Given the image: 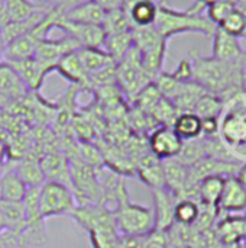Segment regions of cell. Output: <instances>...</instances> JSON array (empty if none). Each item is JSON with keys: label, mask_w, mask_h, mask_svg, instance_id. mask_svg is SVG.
I'll list each match as a JSON object with an SVG mask.
<instances>
[{"label": "cell", "mask_w": 246, "mask_h": 248, "mask_svg": "<svg viewBox=\"0 0 246 248\" xmlns=\"http://www.w3.org/2000/svg\"><path fill=\"white\" fill-rule=\"evenodd\" d=\"M225 108H226V103L220 97L206 92L199 99V102L196 103L193 112L196 115H199L202 119H206V118H220L223 110H225Z\"/></svg>", "instance_id": "cell-33"}, {"label": "cell", "mask_w": 246, "mask_h": 248, "mask_svg": "<svg viewBox=\"0 0 246 248\" xmlns=\"http://www.w3.org/2000/svg\"><path fill=\"white\" fill-rule=\"evenodd\" d=\"M244 241H245V246H246V237H245V240H244ZM246 248V247H245Z\"/></svg>", "instance_id": "cell-44"}, {"label": "cell", "mask_w": 246, "mask_h": 248, "mask_svg": "<svg viewBox=\"0 0 246 248\" xmlns=\"http://www.w3.org/2000/svg\"><path fill=\"white\" fill-rule=\"evenodd\" d=\"M233 9L235 6L229 0H213L209 4H206V12H207L206 16L217 26Z\"/></svg>", "instance_id": "cell-37"}, {"label": "cell", "mask_w": 246, "mask_h": 248, "mask_svg": "<svg viewBox=\"0 0 246 248\" xmlns=\"http://www.w3.org/2000/svg\"><path fill=\"white\" fill-rule=\"evenodd\" d=\"M4 6L9 16V22L23 20L38 12L48 9V4L33 3L32 0H4Z\"/></svg>", "instance_id": "cell-32"}, {"label": "cell", "mask_w": 246, "mask_h": 248, "mask_svg": "<svg viewBox=\"0 0 246 248\" xmlns=\"http://www.w3.org/2000/svg\"><path fill=\"white\" fill-rule=\"evenodd\" d=\"M106 10L96 1V0H86L70 10L62 13V17L71 22L80 23H91V25H101L104 19Z\"/></svg>", "instance_id": "cell-21"}, {"label": "cell", "mask_w": 246, "mask_h": 248, "mask_svg": "<svg viewBox=\"0 0 246 248\" xmlns=\"http://www.w3.org/2000/svg\"><path fill=\"white\" fill-rule=\"evenodd\" d=\"M41 169L45 176V182H55L65 185L71 189V171L70 160L61 151H51L42 155L39 160Z\"/></svg>", "instance_id": "cell-15"}, {"label": "cell", "mask_w": 246, "mask_h": 248, "mask_svg": "<svg viewBox=\"0 0 246 248\" xmlns=\"http://www.w3.org/2000/svg\"><path fill=\"white\" fill-rule=\"evenodd\" d=\"M78 55L88 76L116 64L103 48H80Z\"/></svg>", "instance_id": "cell-29"}, {"label": "cell", "mask_w": 246, "mask_h": 248, "mask_svg": "<svg viewBox=\"0 0 246 248\" xmlns=\"http://www.w3.org/2000/svg\"><path fill=\"white\" fill-rule=\"evenodd\" d=\"M26 212V224L17 238L20 247H41L48 241L45 219L41 215L38 205V189H28L25 199L22 201Z\"/></svg>", "instance_id": "cell-8"}, {"label": "cell", "mask_w": 246, "mask_h": 248, "mask_svg": "<svg viewBox=\"0 0 246 248\" xmlns=\"http://www.w3.org/2000/svg\"><path fill=\"white\" fill-rule=\"evenodd\" d=\"M217 28H220L223 32L236 36V38H242L246 35V19L244 12L241 9H233L219 25Z\"/></svg>", "instance_id": "cell-36"}, {"label": "cell", "mask_w": 246, "mask_h": 248, "mask_svg": "<svg viewBox=\"0 0 246 248\" xmlns=\"http://www.w3.org/2000/svg\"><path fill=\"white\" fill-rule=\"evenodd\" d=\"M55 71H58L65 80H68L72 86L80 89H90L88 74L80 60L78 49L65 54L57 64Z\"/></svg>", "instance_id": "cell-20"}, {"label": "cell", "mask_w": 246, "mask_h": 248, "mask_svg": "<svg viewBox=\"0 0 246 248\" xmlns=\"http://www.w3.org/2000/svg\"><path fill=\"white\" fill-rule=\"evenodd\" d=\"M6 62L19 76V78L22 80V83L26 86V89L29 92H38L41 89V86L43 84L45 77L49 73H52L51 68H48L46 65L39 62L33 55L23 58V60L6 61Z\"/></svg>", "instance_id": "cell-12"}, {"label": "cell", "mask_w": 246, "mask_h": 248, "mask_svg": "<svg viewBox=\"0 0 246 248\" xmlns=\"http://www.w3.org/2000/svg\"><path fill=\"white\" fill-rule=\"evenodd\" d=\"M106 35H112V33H119V32H125V31H130L133 29L126 13L123 12L122 7L117 9H112L107 10L101 23Z\"/></svg>", "instance_id": "cell-35"}, {"label": "cell", "mask_w": 246, "mask_h": 248, "mask_svg": "<svg viewBox=\"0 0 246 248\" xmlns=\"http://www.w3.org/2000/svg\"><path fill=\"white\" fill-rule=\"evenodd\" d=\"M9 22V16L6 12V6H4V0H0V29Z\"/></svg>", "instance_id": "cell-38"}, {"label": "cell", "mask_w": 246, "mask_h": 248, "mask_svg": "<svg viewBox=\"0 0 246 248\" xmlns=\"http://www.w3.org/2000/svg\"><path fill=\"white\" fill-rule=\"evenodd\" d=\"M151 83L152 81L146 77L141 65L136 49L132 46V49L120 61L116 62V84L119 86L123 96L133 102L141 90Z\"/></svg>", "instance_id": "cell-7"}, {"label": "cell", "mask_w": 246, "mask_h": 248, "mask_svg": "<svg viewBox=\"0 0 246 248\" xmlns=\"http://www.w3.org/2000/svg\"><path fill=\"white\" fill-rule=\"evenodd\" d=\"M152 193L155 201V232H164L174 224V208L178 199L167 189H155Z\"/></svg>", "instance_id": "cell-19"}, {"label": "cell", "mask_w": 246, "mask_h": 248, "mask_svg": "<svg viewBox=\"0 0 246 248\" xmlns=\"http://www.w3.org/2000/svg\"><path fill=\"white\" fill-rule=\"evenodd\" d=\"M38 205L43 219H48L65 215L71 217L77 208V201L68 186L55 182H45L38 189Z\"/></svg>", "instance_id": "cell-6"}, {"label": "cell", "mask_w": 246, "mask_h": 248, "mask_svg": "<svg viewBox=\"0 0 246 248\" xmlns=\"http://www.w3.org/2000/svg\"><path fill=\"white\" fill-rule=\"evenodd\" d=\"M244 94L226 103L229 105V109L220 116L219 122V138L232 153L236 148L246 147V105Z\"/></svg>", "instance_id": "cell-5"}, {"label": "cell", "mask_w": 246, "mask_h": 248, "mask_svg": "<svg viewBox=\"0 0 246 248\" xmlns=\"http://www.w3.org/2000/svg\"><path fill=\"white\" fill-rule=\"evenodd\" d=\"M204 157H206V150H204L203 140L200 137V138L193 140V141H184L180 154L174 160H177L178 163H181L183 166L190 169L191 166H194L196 163H199Z\"/></svg>", "instance_id": "cell-34"}, {"label": "cell", "mask_w": 246, "mask_h": 248, "mask_svg": "<svg viewBox=\"0 0 246 248\" xmlns=\"http://www.w3.org/2000/svg\"><path fill=\"white\" fill-rule=\"evenodd\" d=\"M244 217H245V219H246V212H245V215H244Z\"/></svg>", "instance_id": "cell-45"}, {"label": "cell", "mask_w": 246, "mask_h": 248, "mask_svg": "<svg viewBox=\"0 0 246 248\" xmlns=\"http://www.w3.org/2000/svg\"><path fill=\"white\" fill-rule=\"evenodd\" d=\"M112 214L116 230L125 237L138 238L155 232L154 209L130 202L128 190L122 192Z\"/></svg>", "instance_id": "cell-3"}, {"label": "cell", "mask_w": 246, "mask_h": 248, "mask_svg": "<svg viewBox=\"0 0 246 248\" xmlns=\"http://www.w3.org/2000/svg\"><path fill=\"white\" fill-rule=\"evenodd\" d=\"M135 171L138 173L139 179L148 187H151V190L165 189L162 161L158 160L154 154H151L149 150L139 157L138 163L135 164Z\"/></svg>", "instance_id": "cell-17"}, {"label": "cell", "mask_w": 246, "mask_h": 248, "mask_svg": "<svg viewBox=\"0 0 246 248\" xmlns=\"http://www.w3.org/2000/svg\"><path fill=\"white\" fill-rule=\"evenodd\" d=\"M165 189L177 199L188 196V167L183 166L177 160L162 161Z\"/></svg>", "instance_id": "cell-18"}, {"label": "cell", "mask_w": 246, "mask_h": 248, "mask_svg": "<svg viewBox=\"0 0 246 248\" xmlns=\"http://www.w3.org/2000/svg\"><path fill=\"white\" fill-rule=\"evenodd\" d=\"M13 170L28 189H39L45 183V176L41 169L39 160L23 158L16 163V167H13Z\"/></svg>", "instance_id": "cell-27"}, {"label": "cell", "mask_w": 246, "mask_h": 248, "mask_svg": "<svg viewBox=\"0 0 246 248\" xmlns=\"http://www.w3.org/2000/svg\"><path fill=\"white\" fill-rule=\"evenodd\" d=\"M226 177H206L197 185V201L202 206L217 211V203L222 195L223 183Z\"/></svg>", "instance_id": "cell-24"}, {"label": "cell", "mask_w": 246, "mask_h": 248, "mask_svg": "<svg viewBox=\"0 0 246 248\" xmlns=\"http://www.w3.org/2000/svg\"><path fill=\"white\" fill-rule=\"evenodd\" d=\"M193 80L207 93L216 94L225 103L246 93L245 62H228L216 57L190 54Z\"/></svg>", "instance_id": "cell-1"}, {"label": "cell", "mask_w": 246, "mask_h": 248, "mask_svg": "<svg viewBox=\"0 0 246 248\" xmlns=\"http://www.w3.org/2000/svg\"><path fill=\"white\" fill-rule=\"evenodd\" d=\"M55 28L61 29L64 35L72 38L80 48H101L106 39V32L101 25L71 22L64 19L62 15L58 17Z\"/></svg>", "instance_id": "cell-9"}, {"label": "cell", "mask_w": 246, "mask_h": 248, "mask_svg": "<svg viewBox=\"0 0 246 248\" xmlns=\"http://www.w3.org/2000/svg\"><path fill=\"white\" fill-rule=\"evenodd\" d=\"M132 46H133V35L130 29V31L119 32V33L106 35V39L101 48L115 60V62H117L132 49Z\"/></svg>", "instance_id": "cell-30"}, {"label": "cell", "mask_w": 246, "mask_h": 248, "mask_svg": "<svg viewBox=\"0 0 246 248\" xmlns=\"http://www.w3.org/2000/svg\"><path fill=\"white\" fill-rule=\"evenodd\" d=\"M0 190H1V201L6 202H22L28 193L26 185L20 180L16 171L4 170L0 176Z\"/></svg>", "instance_id": "cell-26"}, {"label": "cell", "mask_w": 246, "mask_h": 248, "mask_svg": "<svg viewBox=\"0 0 246 248\" xmlns=\"http://www.w3.org/2000/svg\"><path fill=\"white\" fill-rule=\"evenodd\" d=\"M219 237L226 246H233L245 240L246 219L245 217L228 215L219 224Z\"/></svg>", "instance_id": "cell-28"}, {"label": "cell", "mask_w": 246, "mask_h": 248, "mask_svg": "<svg viewBox=\"0 0 246 248\" xmlns=\"http://www.w3.org/2000/svg\"><path fill=\"white\" fill-rule=\"evenodd\" d=\"M0 202H1V190H0Z\"/></svg>", "instance_id": "cell-43"}, {"label": "cell", "mask_w": 246, "mask_h": 248, "mask_svg": "<svg viewBox=\"0 0 246 248\" xmlns=\"http://www.w3.org/2000/svg\"><path fill=\"white\" fill-rule=\"evenodd\" d=\"M122 9L132 28H148L155 23L158 3L155 0H123Z\"/></svg>", "instance_id": "cell-16"}, {"label": "cell", "mask_w": 246, "mask_h": 248, "mask_svg": "<svg viewBox=\"0 0 246 248\" xmlns=\"http://www.w3.org/2000/svg\"><path fill=\"white\" fill-rule=\"evenodd\" d=\"M4 231V222H3V217H1V212H0V234Z\"/></svg>", "instance_id": "cell-41"}, {"label": "cell", "mask_w": 246, "mask_h": 248, "mask_svg": "<svg viewBox=\"0 0 246 248\" xmlns=\"http://www.w3.org/2000/svg\"><path fill=\"white\" fill-rule=\"evenodd\" d=\"M212 55L228 62H245L246 61V49L241 44V38L232 36L223 32L220 28H216L213 33Z\"/></svg>", "instance_id": "cell-14"}, {"label": "cell", "mask_w": 246, "mask_h": 248, "mask_svg": "<svg viewBox=\"0 0 246 248\" xmlns=\"http://www.w3.org/2000/svg\"><path fill=\"white\" fill-rule=\"evenodd\" d=\"M173 129L183 141H193L203 135V122L194 112H181L175 118Z\"/></svg>", "instance_id": "cell-25"}, {"label": "cell", "mask_w": 246, "mask_h": 248, "mask_svg": "<svg viewBox=\"0 0 246 248\" xmlns=\"http://www.w3.org/2000/svg\"><path fill=\"white\" fill-rule=\"evenodd\" d=\"M29 90L22 83L19 76L13 71V68L6 62H0V94L6 100H17L25 97Z\"/></svg>", "instance_id": "cell-23"}, {"label": "cell", "mask_w": 246, "mask_h": 248, "mask_svg": "<svg viewBox=\"0 0 246 248\" xmlns=\"http://www.w3.org/2000/svg\"><path fill=\"white\" fill-rule=\"evenodd\" d=\"M197 1H200V3H203V4H209V3L213 1V0H197Z\"/></svg>", "instance_id": "cell-42"}, {"label": "cell", "mask_w": 246, "mask_h": 248, "mask_svg": "<svg viewBox=\"0 0 246 248\" xmlns=\"http://www.w3.org/2000/svg\"><path fill=\"white\" fill-rule=\"evenodd\" d=\"M77 49H80V45L68 35H64L58 39H52L48 36V38L38 41V44L35 46L33 57L39 62H42L43 65H46L48 68L55 71L58 61L65 54H68L71 51H77Z\"/></svg>", "instance_id": "cell-11"}, {"label": "cell", "mask_w": 246, "mask_h": 248, "mask_svg": "<svg viewBox=\"0 0 246 248\" xmlns=\"http://www.w3.org/2000/svg\"><path fill=\"white\" fill-rule=\"evenodd\" d=\"M202 215V205L193 198H183L175 202L174 208V222L183 227H190L197 224Z\"/></svg>", "instance_id": "cell-31"}, {"label": "cell", "mask_w": 246, "mask_h": 248, "mask_svg": "<svg viewBox=\"0 0 246 248\" xmlns=\"http://www.w3.org/2000/svg\"><path fill=\"white\" fill-rule=\"evenodd\" d=\"M6 41H4V38H3V35H1V32H0V62L4 60V54H6Z\"/></svg>", "instance_id": "cell-40"}, {"label": "cell", "mask_w": 246, "mask_h": 248, "mask_svg": "<svg viewBox=\"0 0 246 248\" xmlns=\"http://www.w3.org/2000/svg\"><path fill=\"white\" fill-rule=\"evenodd\" d=\"M0 212L4 222V231L13 235L17 241L26 224V212L23 202H0Z\"/></svg>", "instance_id": "cell-22"}, {"label": "cell", "mask_w": 246, "mask_h": 248, "mask_svg": "<svg viewBox=\"0 0 246 248\" xmlns=\"http://www.w3.org/2000/svg\"><path fill=\"white\" fill-rule=\"evenodd\" d=\"M236 177L239 179V182L244 185V187L246 189V161L241 164V167H239V170L236 173Z\"/></svg>", "instance_id": "cell-39"}, {"label": "cell", "mask_w": 246, "mask_h": 248, "mask_svg": "<svg viewBox=\"0 0 246 248\" xmlns=\"http://www.w3.org/2000/svg\"><path fill=\"white\" fill-rule=\"evenodd\" d=\"M146 144L151 154H154L161 161H167L177 158L184 141L177 135L173 126L159 125L149 132Z\"/></svg>", "instance_id": "cell-10"}, {"label": "cell", "mask_w": 246, "mask_h": 248, "mask_svg": "<svg viewBox=\"0 0 246 248\" xmlns=\"http://www.w3.org/2000/svg\"><path fill=\"white\" fill-rule=\"evenodd\" d=\"M206 4L196 1L190 9H174L165 3H158V12L154 23V29L164 38L170 39L180 33H202L213 36L216 25L204 16Z\"/></svg>", "instance_id": "cell-2"}, {"label": "cell", "mask_w": 246, "mask_h": 248, "mask_svg": "<svg viewBox=\"0 0 246 248\" xmlns=\"http://www.w3.org/2000/svg\"><path fill=\"white\" fill-rule=\"evenodd\" d=\"M71 171V190L80 205H97L103 202V192L97 177V169L80 158H68Z\"/></svg>", "instance_id": "cell-4"}, {"label": "cell", "mask_w": 246, "mask_h": 248, "mask_svg": "<svg viewBox=\"0 0 246 248\" xmlns=\"http://www.w3.org/2000/svg\"><path fill=\"white\" fill-rule=\"evenodd\" d=\"M217 212H225L228 215L246 212V189L236 174L225 179L222 195L217 203Z\"/></svg>", "instance_id": "cell-13"}]
</instances>
